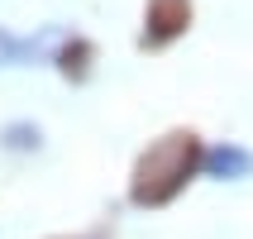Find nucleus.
<instances>
[{
  "label": "nucleus",
  "mask_w": 253,
  "mask_h": 239,
  "mask_svg": "<svg viewBox=\"0 0 253 239\" xmlns=\"http://www.w3.org/2000/svg\"><path fill=\"white\" fill-rule=\"evenodd\" d=\"M196 163V143L182 139V134H172V139L153 143L148 158L139 163V182H134V201L139 206H163L168 196H177L186 182V172Z\"/></svg>",
  "instance_id": "nucleus-1"
},
{
  "label": "nucleus",
  "mask_w": 253,
  "mask_h": 239,
  "mask_svg": "<svg viewBox=\"0 0 253 239\" xmlns=\"http://www.w3.org/2000/svg\"><path fill=\"white\" fill-rule=\"evenodd\" d=\"M253 158L244 153V148H211L206 153V172L211 177H249Z\"/></svg>",
  "instance_id": "nucleus-2"
},
{
  "label": "nucleus",
  "mask_w": 253,
  "mask_h": 239,
  "mask_svg": "<svg viewBox=\"0 0 253 239\" xmlns=\"http://www.w3.org/2000/svg\"><path fill=\"white\" fill-rule=\"evenodd\" d=\"M148 24H153V39H168V34H177V29L186 24V0H158Z\"/></svg>",
  "instance_id": "nucleus-3"
},
{
  "label": "nucleus",
  "mask_w": 253,
  "mask_h": 239,
  "mask_svg": "<svg viewBox=\"0 0 253 239\" xmlns=\"http://www.w3.org/2000/svg\"><path fill=\"white\" fill-rule=\"evenodd\" d=\"M24 53H34V43H19V39H10V34H0V67L19 62Z\"/></svg>",
  "instance_id": "nucleus-4"
}]
</instances>
